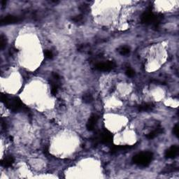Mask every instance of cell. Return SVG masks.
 Masks as SVG:
<instances>
[{"label": "cell", "instance_id": "9", "mask_svg": "<svg viewBox=\"0 0 179 179\" xmlns=\"http://www.w3.org/2000/svg\"><path fill=\"white\" fill-rule=\"evenodd\" d=\"M13 162H14V158L12 156H8V157H5L4 159V160L1 162V164L4 166H5V167L6 166L8 167V166H11Z\"/></svg>", "mask_w": 179, "mask_h": 179}, {"label": "cell", "instance_id": "14", "mask_svg": "<svg viewBox=\"0 0 179 179\" xmlns=\"http://www.w3.org/2000/svg\"><path fill=\"white\" fill-rule=\"evenodd\" d=\"M44 54H45L46 57L48 58V59H51V58H53V53H52V52L49 51V50H46Z\"/></svg>", "mask_w": 179, "mask_h": 179}, {"label": "cell", "instance_id": "16", "mask_svg": "<svg viewBox=\"0 0 179 179\" xmlns=\"http://www.w3.org/2000/svg\"><path fill=\"white\" fill-rule=\"evenodd\" d=\"M73 21H74V22H81V21L83 20V16H77L76 17H74V18H73Z\"/></svg>", "mask_w": 179, "mask_h": 179}, {"label": "cell", "instance_id": "1", "mask_svg": "<svg viewBox=\"0 0 179 179\" xmlns=\"http://www.w3.org/2000/svg\"><path fill=\"white\" fill-rule=\"evenodd\" d=\"M153 159V153L151 152H143L137 154L133 157L134 163L141 166H148Z\"/></svg>", "mask_w": 179, "mask_h": 179}, {"label": "cell", "instance_id": "11", "mask_svg": "<svg viewBox=\"0 0 179 179\" xmlns=\"http://www.w3.org/2000/svg\"><path fill=\"white\" fill-rule=\"evenodd\" d=\"M152 109V106L149 104H144L139 107V110L141 111H147Z\"/></svg>", "mask_w": 179, "mask_h": 179}, {"label": "cell", "instance_id": "10", "mask_svg": "<svg viewBox=\"0 0 179 179\" xmlns=\"http://www.w3.org/2000/svg\"><path fill=\"white\" fill-rule=\"evenodd\" d=\"M161 132H162V129L161 128L156 129L155 130L153 131L152 132H151V133H149L148 134H147L146 138L148 139H152L155 138V137L157 135V134H160V133H161Z\"/></svg>", "mask_w": 179, "mask_h": 179}, {"label": "cell", "instance_id": "5", "mask_svg": "<svg viewBox=\"0 0 179 179\" xmlns=\"http://www.w3.org/2000/svg\"><path fill=\"white\" fill-rule=\"evenodd\" d=\"M178 147L177 146H172L169 150H167V151H166L165 156L168 158H174L178 155Z\"/></svg>", "mask_w": 179, "mask_h": 179}, {"label": "cell", "instance_id": "7", "mask_svg": "<svg viewBox=\"0 0 179 179\" xmlns=\"http://www.w3.org/2000/svg\"><path fill=\"white\" fill-rule=\"evenodd\" d=\"M20 20L18 17L13 16H8L1 20V23L2 24H11L15 23V22H18Z\"/></svg>", "mask_w": 179, "mask_h": 179}, {"label": "cell", "instance_id": "2", "mask_svg": "<svg viewBox=\"0 0 179 179\" xmlns=\"http://www.w3.org/2000/svg\"><path fill=\"white\" fill-rule=\"evenodd\" d=\"M7 106H8V107H9L12 111H17L22 108V104L19 99H17V98H13L11 100L9 99V102L7 104Z\"/></svg>", "mask_w": 179, "mask_h": 179}, {"label": "cell", "instance_id": "8", "mask_svg": "<svg viewBox=\"0 0 179 179\" xmlns=\"http://www.w3.org/2000/svg\"><path fill=\"white\" fill-rule=\"evenodd\" d=\"M99 140L103 143H111L112 141V136H111V134L109 132L106 131V132L102 133V135L100 136Z\"/></svg>", "mask_w": 179, "mask_h": 179}, {"label": "cell", "instance_id": "6", "mask_svg": "<svg viewBox=\"0 0 179 179\" xmlns=\"http://www.w3.org/2000/svg\"><path fill=\"white\" fill-rule=\"evenodd\" d=\"M98 118H98L97 115H93V116H92L91 117H90L89 120H88V124H87V128H88L90 131H92L94 129L95 125L97 124Z\"/></svg>", "mask_w": 179, "mask_h": 179}, {"label": "cell", "instance_id": "17", "mask_svg": "<svg viewBox=\"0 0 179 179\" xmlns=\"http://www.w3.org/2000/svg\"><path fill=\"white\" fill-rule=\"evenodd\" d=\"M173 132H174V135H176V137H178V126L177 125L174 127V129H173Z\"/></svg>", "mask_w": 179, "mask_h": 179}, {"label": "cell", "instance_id": "13", "mask_svg": "<svg viewBox=\"0 0 179 179\" xmlns=\"http://www.w3.org/2000/svg\"><path fill=\"white\" fill-rule=\"evenodd\" d=\"M129 53V49L127 47H123V48H122L120 50V53L121 55H123L128 54Z\"/></svg>", "mask_w": 179, "mask_h": 179}, {"label": "cell", "instance_id": "12", "mask_svg": "<svg viewBox=\"0 0 179 179\" xmlns=\"http://www.w3.org/2000/svg\"><path fill=\"white\" fill-rule=\"evenodd\" d=\"M83 100L85 103H90V102H92L93 98L92 97L91 94H86L83 96Z\"/></svg>", "mask_w": 179, "mask_h": 179}, {"label": "cell", "instance_id": "4", "mask_svg": "<svg viewBox=\"0 0 179 179\" xmlns=\"http://www.w3.org/2000/svg\"><path fill=\"white\" fill-rule=\"evenodd\" d=\"M142 22L144 23H151V22H155L157 24V18L155 15L151 12H146V13L142 16L141 18Z\"/></svg>", "mask_w": 179, "mask_h": 179}, {"label": "cell", "instance_id": "3", "mask_svg": "<svg viewBox=\"0 0 179 179\" xmlns=\"http://www.w3.org/2000/svg\"><path fill=\"white\" fill-rule=\"evenodd\" d=\"M115 67V64L112 62L98 63L96 65V69L102 71H108Z\"/></svg>", "mask_w": 179, "mask_h": 179}, {"label": "cell", "instance_id": "15", "mask_svg": "<svg viewBox=\"0 0 179 179\" xmlns=\"http://www.w3.org/2000/svg\"><path fill=\"white\" fill-rule=\"evenodd\" d=\"M126 74L129 77H132V76H134V71L132 69H127L126 71Z\"/></svg>", "mask_w": 179, "mask_h": 179}]
</instances>
